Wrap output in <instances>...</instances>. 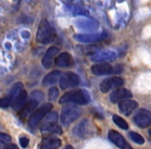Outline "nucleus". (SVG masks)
<instances>
[{
    "label": "nucleus",
    "instance_id": "obj_1",
    "mask_svg": "<svg viewBox=\"0 0 151 149\" xmlns=\"http://www.w3.org/2000/svg\"><path fill=\"white\" fill-rule=\"evenodd\" d=\"M90 101V95L84 89L71 90L64 93L61 96L60 104H76V105H87Z\"/></svg>",
    "mask_w": 151,
    "mask_h": 149
},
{
    "label": "nucleus",
    "instance_id": "obj_2",
    "mask_svg": "<svg viewBox=\"0 0 151 149\" xmlns=\"http://www.w3.org/2000/svg\"><path fill=\"white\" fill-rule=\"evenodd\" d=\"M55 38H56L55 29L47 20H42L40 25H38L37 32H36V40L40 44L47 45L53 42Z\"/></svg>",
    "mask_w": 151,
    "mask_h": 149
},
{
    "label": "nucleus",
    "instance_id": "obj_3",
    "mask_svg": "<svg viewBox=\"0 0 151 149\" xmlns=\"http://www.w3.org/2000/svg\"><path fill=\"white\" fill-rule=\"evenodd\" d=\"M52 109H53L52 104L46 103V104H42L36 110H34V112L29 116V119H28V126H29L30 130H34L40 124V122L46 117L47 114L50 113Z\"/></svg>",
    "mask_w": 151,
    "mask_h": 149
},
{
    "label": "nucleus",
    "instance_id": "obj_4",
    "mask_svg": "<svg viewBox=\"0 0 151 149\" xmlns=\"http://www.w3.org/2000/svg\"><path fill=\"white\" fill-rule=\"evenodd\" d=\"M81 109L76 106L75 104H69L66 105L61 111V115H60V120L62 122L63 125L68 126L70 125L73 122H75L76 120L78 119L81 115Z\"/></svg>",
    "mask_w": 151,
    "mask_h": 149
},
{
    "label": "nucleus",
    "instance_id": "obj_5",
    "mask_svg": "<svg viewBox=\"0 0 151 149\" xmlns=\"http://www.w3.org/2000/svg\"><path fill=\"white\" fill-rule=\"evenodd\" d=\"M58 114L56 112H52L46 115V117L42 120L40 124V130L44 132H53V134H62V128L57 123Z\"/></svg>",
    "mask_w": 151,
    "mask_h": 149
},
{
    "label": "nucleus",
    "instance_id": "obj_6",
    "mask_svg": "<svg viewBox=\"0 0 151 149\" xmlns=\"http://www.w3.org/2000/svg\"><path fill=\"white\" fill-rule=\"evenodd\" d=\"M22 90H23V84L21 82L15 83L13 85V87L11 88V90H9V92L4 97L1 99V101H0V107L2 108V109H6L9 106H12L13 101Z\"/></svg>",
    "mask_w": 151,
    "mask_h": 149
},
{
    "label": "nucleus",
    "instance_id": "obj_7",
    "mask_svg": "<svg viewBox=\"0 0 151 149\" xmlns=\"http://www.w3.org/2000/svg\"><path fill=\"white\" fill-rule=\"evenodd\" d=\"M80 84V78L77 73H63L59 81V85L62 89H68V88H73V87H77Z\"/></svg>",
    "mask_w": 151,
    "mask_h": 149
},
{
    "label": "nucleus",
    "instance_id": "obj_8",
    "mask_svg": "<svg viewBox=\"0 0 151 149\" xmlns=\"http://www.w3.org/2000/svg\"><path fill=\"white\" fill-rule=\"evenodd\" d=\"M134 122L141 128L151 125V112L146 109H140L134 115Z\"/></svg>",
    "mask_w": 151,
    "mask_h": 149
},
{
    "label": "nucleus",
    "instance_id": "obj_9",
    "mask_svg": "<svg viewBox=\"0 0 151 149\" xmlns=\"http://www.w3.org/2000/svg\"><path fill=\"white\" fill-rule=\"evenodd\" d=\"M107 37V32H101V33H79L75 35L76 40L80 42H84V44L101 42V40H105Z\"/></svg>",
    "mask_w": 151,
    "mask_h": 149
},
{
    "label": "nucleus",
    "instance_id": "obj_10",
    "mask_svg": "<svg viewBox=\"0 0 151 149\" xmlns=\"http://www.w3.org/2000/svg\"><path fill=\"white\" fill-rule=\"evenodd\" d=\"M124 84V80L121 77H111V78L105 79L99 84V90L103 93H106L112 89H116L121 87Z\"/></svg>",
    "mask_w": 151,
    "mask_h": 149
},
{
    "label": "nucleus",
    "instance_id": "obj_11",
    "mask_svg": "<svg viewBox=\"0 0 151 149\" xmlns=\"http://www.w3.org/2000/svg\"><path fill=\"white\" fill-rule=\"evenodd\" d=\"M75 24L79 29L85 30V31H94L99 27V23L95 20L84 17L77 18L75 20Z\"/></svg>",
    "mask_w": 151,
    "mask_h": 149
},
{
    "label": "nucleus",
    "instance_id": "obj_12",
    "mask_svg": "<svg viewBox=\"0 0 151 149\" xmlns=\"http://www.w3.org/2000/svg\"><path fill=\"white\" fill-rule=\"evenodd\" d=\"M117 55L115 52L110 50H106V51H99L95 54H93L91 56L90 60L93 62H108V61H113L116 59Z\"/></svg>",
    "mask_w": 151,
    "mask_h": 149
},
{
    "label": "nucleus",
    "instance_id": "obj_13",
    "mask_svg": "<svg viewBox=\"0 0 151 149\" xmlns=\"http://www.w3.org/2000/svg\"><path fill=\"white\" fill-rule=\"evenodd\" d=\"M58 53H59V49L57 47H51V48H49L42 59V66L45 68H50L53 65V63L55 62L57 56L59 55Z\"/></svg>",
    "mask_w": 151,
    "mask_h": 149
},
{
    "label": "nucleus",
    "instance_id": "obj_14",
    "mask_svg": "<svg viewBox=\"0 0 151 149\" xmlns=\"http://www.w3.org/2000/svg\"><path fill=\"white\" fill-rule=\"evenodd\" d=\"M132 97V93L126 88H116L113 92L110 94V101L113 104L120 103L126 99Z\"/></svg>",
    "mask_w": 151,
    "mask_h": 149
},
{
    "label": "nucleus",
    "instance_id": "obj_15",
    "mask_svg": "<svg viewBox=\"0 0 151 149\" xmlns=\"http://www.w3.org/2000/svg\"><path fill=\"white\" fill-rule=\"evenodd\" d=\"M91 71L95 76H106L113 73V66L108 62H99L91 66Z\"/></svg>",
    "mask_w": 151,
    "mask_h": 149
},
{
    "label": "nucleus",
    "instance_id": "obj_16",
    "mask_svg": "<svg viewBox=\"0 0 151 149\" xmlns=\"http://www.w3.org/2000/svg\"><path fill=\"white\" fill-rule=\"evenodd\" d=\"M138 108V103L134 99H126L119 103V110L123 115L129 116Z\"/></svg>",
    "mask_w": 151,
    "mask_h": 149
},
{
    "label": "nucleus",
    "instance_id": "obj_17",
    "mask_svg": "<svg viewBox=\"0 0 151 149\" xmlns=\"http://www.w3.org/2000/svg\"><path fill=\"white\" fill-rule=\"evenodd\" d=\"M38 103H40V101H37V99L31 97L29 101H27V103L25 104V106L20 110L19 116L21 118H23V119L25 117H27V116H30L32 113H33V110H36L35 108L37 107Z\"/></svg>",
    "mask_w": 151,
    "mask_h": 149
},
{
    "label": "nucleus",
    "instance_id": "obj_18",
    "mask_svg": "<svg viewBox=\"0 0 151 149\" xmlns=\"http://www.w3.org/2000/svg\"><path fill=\"white\" fill-rule=\"evenodd\" d=\"M108 138L109 140L113 143L114 145H116L117 147H119L120 149H124L126 147V145L128 144L127 142L125 141V139L123 138L122 135H120L118 132L114 130H111L108 134Z\"/></svg>",
    "mask_w": 151,
    "mask_h": 149
},
{
    "label": "nucleus",
    "instance_id": "obj_19",
    "mask_svg": "<svg viewBox=\"0 0 151 149\" xmlns=\"http://www.w3.org/2000/svg\"><path fill=\"white\" fill-rule=\"evenodd\" d=\"M61 76H62L61 71L58 69H55V71H51L45 76V78L42 79V85L44 86H52V85L56 84L58 81H60Z\"/></svg>",
    "mask_w": 151,
    "mask_h": 149
},
{
    "label": "nucleus",
    "instance_id": "obj_20",
    "mask_svg": "<svg viewBox=\"0 0 151 149\" xmlns=\"http://www.w3.org/2000/svg\"><path fill=\"white\" fill-rule=\"evenodd\" d=\"M73 63V58H71L70 54L67 52H62L57 56L56 60H55V64L59 67H69Z\"/></svg>",
    "mask_w": 151,
    "mask_h": 149
},
{
    "label": "nucleus",
    "instance_id": "obj_21",
    "mask_svg": "<svg viewBox=\"0 0 151 149\" xmlns=\"http://www.w3.org/2000/svg\"><path fill=\"white\" fill-rule=\"evenodd\" d=\"M27 103V92L25 90H22L19 94L16 96V99L13 101V104H12V107H13L14 110H20L25 106V104Z\"/></svg>",
    "mask_w": 151,
    "mask_h": 149
},
{
    "label": "nucleus",
    "instance_id": "obj_22",
    "mask_svg": "<svg viewBox=\"0 0 151 149\" xmlns=\"http://www.w3.org/2000/svg\"><path fill=\"white\" fill-rule=\"evenodd\" d=\"M76 134L78 135L80 138H85V137L91 135V125L89 123V121L87 119L83 120L80 124L77 127V132Z\"/></svg>",
    "mask_w": 151,
    "mask_h": 149
},
{
    "label": "nucleus",
    "instance_id": "obj_23",
    "mask_svg": "<svg viewBox=\"0 0 151 149\" xmlns=\"http://www.w3.org/2000/svg\"><path fill=\"white\" fill-rule=\"evenodd\" d=\"M42 146L58 148V147L61 146V140L58 138H55V137H48V138H45L44 140H42Z\"/></svg>",
    "mask_w": 151,
    "mask_h": 149
},
{
    "label": "nucleus",
    "instance_id": "obj_24",
    "mask_svg": "<svg viewBox=\"0 0 151 149\" xmlns=\"http://www.w3.org/2000/svg\"><path fill=\"white\" fill-rule=\"evenodd\" d=\"M113 121L118 127H120L121 130H128V124L123 118H121L120 116L114 115L113 116Z\"/></svg>",
    "mask_w": 151,
    "mask_h": 149
},
{
    "label": "nucleus",
    "instance_id": "obj_25",
    "mask_svg": "<svg viewBox=\"0 0 151 149\" xmlns=\"http://www.w3.org/2000/svg\"><path fill=\"white\" fill-rule=\"evenodd\" d=\"M128 136H129V138L132 140V142L136 143V144L138 145H143L145 143V139L143 136H141L140 134H138V132H130L129 134H128Z\"/></svg>",
    "mask_w": 151,
    "mask_h": 149
},
{
    "label": "nucleus",
    "instance_id": "obj_26",
    "mask_svg": "<svg viewBox=\"0 0 151 149\" xmlns=\"http://www.w3.org/2000/svg\"><path fill=\"white\" fill-rule=\"evenodd\" d=\"M58 94H59L58 88L52 87V88H50V90H49V99H50V101H55V99H57V97H58Z\"/></svg>",
    "mask_w": 151,
    "mask_h": 149
},
{
    "label": "nucleus",
    "instance_id": "obj_27",
    "mask_svg": "<svg viewBox=\"0 0 151 149\" xmlns=\"http://www.w3.org/2000/svg\"><path fill=\"white\" fill-rule=\"evenodd\" d=\"M11 141H12L11 136H9L7 134H4V132L0 134V142H1V144H9Z\"/></svg>",
    "mask_w": 151,
    "mask_h": 149
},
{
    "label": "nucleus",
    "instance_id": "obj_28",
    "mask_svg": "<svg viewBox=\"0 0 151 149\" xmlns=\"http://www.w3.org/2000/svg\"><path fill=\"white\" fill-rule=\"evenodd\" d=\"M19 142H20V145H21L22 148H26V147L29 145V138L26 136H22V137H20Z\"/></svg>",
    "mask_w": 151,
    "mask_h": 149
},
{
    "label": "nucleus",
    "instance_id": "obj_29",
    "mask_svg": "<svg viewBox=\"0 0 151 149\" xmlns=\"http://www.w3.org/2000/svg\"><path fill=\"white\" fill-rule=\"evenodd\" d=\"M31 97H33V99L40 101L44 99V94H42V92H40V91H34V92L31 93Z\"/></svg>",
    "mask_w": 151,
    "mask_h": 149
},
{
    "label": "nucleus",
    "instance_id": "obj_30",
    "mask_svg": "<svg viewBox=\"0 0 151 149\" xmlns=\"http://www.w3.org/2000/svg\"><path fill=\"white\" fill-rule=\"evenodd\" d=\"M3 149H19L16 144H7Z\"/></svg>",
    "mask_w": 151,
    "mask_h": 149
},
{
    "label": "nucleus",
    "instance_id": "obj_31",
    "mask_svg": "<svg viewBox=\"0 0 151 149\" xmlns=\"http://www.w3.org/2000/svg\"><path fill=\"white\" fill-rule=\"evenodd\" d=\"M40 149H58V148H55V147H45V146H40Z\"/></svg>",
    "mask_w": 151,
    "mask_h": 149
},
{
    "label": "nucleus",
    "instance_id": "obj_32",
    "mask_svg": "<svg viewBox=\"0 0 151 149\" xmlns=\"http://www.w3.org/2000/svg\"><path fill=\"white\" fill-rule=\"evenodd\" d=\"M64 149H73V146H71V145H67Z\"/></svg>",
    "mask_w": 151,
    "mask_h": 149
},
{
    "label": "nucleus",
    "instance_id": "obj_33",
    "mask_svg": "<svg viewBox=\"0 0 151 149\" xmlns=\"http://www.w3.org/2000/svg\"><path fill=\"white\" fill-rule=\"evenodd\" d=\"M124 149H132V148L130 147V145H129V144H127V145H126V147H125Z\"/></svg>",
    "mask_w": 151,
    "mask_h": 149
},
{
    "label": "nucleus",
    "instance_id": "obj_34",
    "mask_svg": "<svg viewBox=\"0 0 151 149\" xmlns=\"http://www.w3.org/2000/svg\"><path fill=\"white\" fill-rule=\"evenodd\" d=\"M149 132V135H150V136H151V128H150V130H149V132Z\"/></svg>",
    "mask_w": 151,
    "mask_h": 149
}]
</instances>
